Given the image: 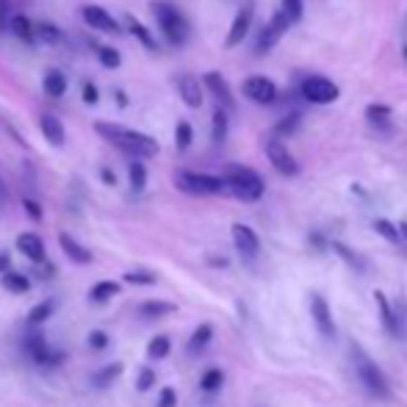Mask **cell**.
I'll return each instance as SVG.
<instances>
[{
	"label": "cell",
	"instance_id": "obj_50",
	"mask_svg": "<svg viewBox=\"0 0 407 407\" xmlns=\"http://www.w3.org/2000/svg\"><path fill=\"white\" fill-rule=\"evenodd\" d=\"M100 178H103V183H105V186H117V175H114L111 169H105V167L100 169Z\"/></svg>",
	"mask_w": 407,
	"mask_h": 407
},
{
	"label": "cell",
	"instance_id": "obj_13",
	"mask_svg": "<svg viewBox=\"0 0 407 407\" xmlns=\"http://www.w3.org/2000/svg\"><path fill=\"white\" fill-rule=\"evenodd\" d=\"M374 299H377V308H380V318H382L385 332H391L394 338H405V324H402V316L391 308L388 297H385L382 291H374Z\"/></svg>",
	"mask_w": 407,
	"mask_h": 407
},
{
	"label": "cell",
	"instance_id": "obj_5",
	"mask_svg": "<svg viewBox=\"0 0 407 407\" xmlns=\"http://www.w3.org/2000/svg\"><path fill=\"white\" fill-rule=\"evenodd\" d=\"M175 186L191 194V197H211V194H219L225 191V183L217 175H202V172H188V169H181L175 172Z\"/></svg>",
	"mask_w": 407,
	"mask_h": 407
},
{
	"label": "cell",
	"instance_id": "obj_4",
	"mask_svg": "<svg viewBox=\"0 0 407 407\" xmlns=\"http://www.w3.org/2000/svg\"><path fill=\"white\" fill-rule=\"evenodd\" d=\"M150 8H153V14H155V20H158V28H161L164 39H167L169 45H186L191 28H188V20L183 17L181 8H175V6L167 3V0H155Z\"/></svg>",
	"mask_w": 407,
	"mask_h": 407
},
{
	"label": "cell",
	"instance_id": "obj_21",
	"mask_svg": "<svg viewBox=\"0 0 407 407\" xmlns=\"http://www.w3.org/2000/svg\"><path fill=\"white\" fill-rule=\"evenodd\" d=\"M119 291H122V285H119L117 280H100V283H94L89 288V299L94 305H103V302L114 299Z\"/></svg>",
	"mask_w": 407,
	"mask_h": 407
},
{
	"label": "cell",
	"instance_id": "obj_9",
	"mask_svg": "<svg viewBox=\"0 0 407 407\" xmlns=\"http://www.w3.org/2000/svg\"><path fill=\"white\" fill-rule=\"evenodd\" d=\"M266 158L271 161V167H274L280 175H285V178H294V175L299 172L297 158H294V155L285 150V144L277 141V138H271L269 144H266Z\"/></svg>",
	"mask_w": 407,
	"mask_h": 407
},
{
	"label": "cell",
	"instance_id": "obj_7",
	"mask_svg": "<svg viewBox=\"0 0 407 407\" xmlns=\"http://www.w3.org/2000/svg\"><path fill=\"white\" fill-rule=\"evenodd\" d=\"M230 235H233V244H235L238 255H241L247 264H252V261L258 258V252H261V238H258V233L250 225L235 222V225L230 227Z\"/></svg>",
	"mask_w": 407,
	"mask_h": 407
},
{
	"label": "cell",
	"instance_id": "obj_44",
	"mask_svg": "<svg viewBox=\"0 0 407 407\" xmlns=\"http://www.w3.org/2000/svg\"><path fill=\"white\" fill-rule=\"evenodd\" d=\"M81 97H84V103H86V105H97V100H100V89H97V84L86 81V84H84V89H81Z\"/></svg>",
	"mask_w": 407,
	"mask_h": 407
},
{
	"label": "cell",
	"instance_id": "obj_32",
	"mask_svg": "<svg viewBox=\"0 0 407 407\" xmlns=\"http://www.w3.org/2000/svg\"><path fill=\"white\" fill-rule=\"evenodd\" d=\"M366 117H368V122H374L377 128H388V122H391V105L374 103V105L366 108Z\"/></svg>",
	"mask_w": 407,
	"mask_h": 407
},
{
	"label": "cell",
	"instance_id": "obj_35",
	"mask_svg": "<svg viewBox=\"0 0 407 407\" xmlns=\"http://www.w3.org/2000/svg\"><path fill=\"white\" fill-rule=\"evenodd\" d=\"M53 311H56V302H53V299H45V302L34 305L31 314H28V324H45L47 318L53 316Z\"/></svg>",
	"mask_w": 407,
	"mask_h": 407
},
{
	"label": "cell",
	"instance_id": "obj_28",
	"mask_svg": "<svg viewBox=\"0 0 407 407\" xmlns=\"http://www.w3.org/2000/svg\"><path fill=\"white\" fill-rule=\"evenodd\" d=\"M211 338H214V327H211V324H200V327L191 332V338H188V352L194 355V352L205 349V347L211 344Z\"/></svg>",
	"mask_w": 407,
	"mask_h": 407
},
{
	"label": "cell",
	"instance_id": "obj_12",
	"mask_svg": "<svg viewBox=\"0 0 407 407\" xmlns=\"http://www.w3.org/2000/svg\"><path fill=\"white\" fill-rule=\"evenodd\" d=\"M302 97L308 103H332L338 97V86L330 78H308L302 81Z\"/></svg>",
	"mask_w": 407,
	"mask_h": 407
},
{
	"label": "cell",
	"instance_id": "obj_19",
	"mask_svg": "<svg viewBox=\"0 0 407 407\" xmlns=\"http://www.w3.org/2000/svg\"><path fill=\"white\" fill-rule=\"evenodd\" d=\"M39 128H42V136L47 138V144H53V147H64V141H67V131H64V122H61L56 114H42Z\"/></svg>",
	"mask_w": 407,
	"mask_h": 407
},
{
	"label": "cell",
	"instance_id": "obj_37",
	"mask_svg": "<svg viewBox=\"0 0 407 407\" xmlns=\"http://www.w3.org/2000/svg\"><path fill=\"white\" fill-rule=\"evenodd\" d=\"M122 280L131 283V285H153V283H155V274L147 269H134V271H125Z\"/></svg>",
	"mask_w": 407,
	"mask_h": 407
},
{
	"label": "cell",
	"instance_id": "obj_26",
	"mask_svg": "<svg viewBox=\"0 0 407 407\" xmlns=\"http://www.w3.org/2000/svg\"><path fill=\"white\" fill-rule=\"evenodd\" d=\"M169 352H172L169 335H155L147 344V361H164V358H169Z\"/></svg>",
	"mask_w": 407,
	"mask_h": 407
},
{
	"label": "cell",
	"instance_id": "obj_6",
	"mask_svg": "<svg viewBox=\"0 0 407 407\" xmlns=\"http://www.w3.org/2000/svg\"><path fill=\"white\" fill-rule=\"evenodd\" d=\"M22 352L31 358V363H37V366H56V363L64 361V355H61V352H53L50 344H47V338L45 335H39V332L25 335Z\"/></svg>",
	"mask_w": 407,
	"mask_h": 407
},
{
	"label": "cell",
	"instance_id": "obj_17",
	"mask_svg": "<svg viewBox=\"0 0 407 407\" xmlns=\"http://www.w3.org/2000/svg\"><path fill=\"white\" fill-rule=\"evenodd\" d=\"M58 244H61L64 255H67L72 264H78V266L91 264V250H86V247H84L78 238H72L70 233H61V235H58Z\"/></svg>",
	"mask_w": 407,
	"mask_h": 407
},
{
	"label": "cell",
	"instance_id": "obj_31",
	"mask_svg": "<svg viewBox=\"0 0 407 407\" xmlns=\"http://www.w3.org/2000/svg\"><path fill=\"white\" fill-rule=\"evenodd\" d=\"M94 53H97L100 64H103V67H108V70H117V67L122 64L119 50H114L111 45H94Z\"/></svg>",
	"mask_w": 407,
	"mask_h": 407
},
{
	"label": "cell",
	"instance_id": "obj_51",
	"mask_svg": "<svg viewBox=\"0 0 407 407\" xmlns=\"http://www.w3.org/2000/svg\"><path fill=\"white\" fill-rule=\"evenodd\" d=\"M8 266H11V255H8V252H0V277L8 271Z\"/></svg>",
	"mask_w": 407,
	"mask_h": 407
},
{
	"label": "cell",
	"instance_id": "obj_15",
	"mask_svg": "<svg viewBox=\"0 0 407 407\" xmlns=\"http://www.w3.org/2000/svg\"><path fill=\"white\" fill-rule=\"evenodd\" d=\"M202 84L211 89V94L217 97V103H219V108H233V91L227 86L225 75L222 72H205L202 75Z\"/></svg>",
	"mask_w": 407,
	"mask_h": 407
},
{
	"label": "cell",
	"instance_id": "obj_10",
	"mask_svg": "<svg viewBox=\"0 0 407 407\" xmlns=\"http://www.w3.org/2000/svg\"><path fill=\"white\" fill-rule=\"evenodd\" d=\"M81 17H84V22L94 28V31H103V34H119L122 31V25L103 8V6H94V3H86L84 8H81Z\"/></svg>",
	"mask_w": 407,
	"mask_h": 407
},
{
	"label": "cell",
	"instance_id": "obj_46",
	"mask_svg": "<svg viewBox=\"0 0 407 407\" xmlns=\"http://www.w3.org/2000/svg\"><path fill=\"white\" fill-rule=\"evenodd\" d=\"M175 405H178L175 388H161V394H158V407H175Z\"/></svg>",
	"mask_w": 407,
	"mask_h": 407
},
{
	"label": "cell",
	"instance_id": "obj_8",
	"mask_svg": "<svg viewBox=\"0 0 407 407\" xmlns=\"http://www.w3.org/2000/svg\"><path fill=\"white\" fill-rule=\"evenodd\" d=\"M311 316H314L318 335L327 338V341H332L338 330H335V318H332V311H330V302L321 294H311Z\"/></svg>",
	"mask_w": 407,
	"mask_h": 407
},
{
	"label": "cell",
	"instance_id": "obj_54",
	"mask_svg": "<svg viewBox=\"0 0 407 407\" xmlns=\"http://www.w3.org/2000/svg\"><path fill=\"white\" fill-rule=\"evenodd\" d=\"M405 56H407V47H405Z\"/></svg>",
	"mask_w": 407,
	"mask_h": 407
},
{
	"label": "cell",
	"instance_id": "obj_2",
	"mask_svg": "<svg viewBox=\"0 0 407 407\" xmlns=\"http://www.w3.org/2000/svg\"><path fill=\"white\" fill-rule=\"evenodd\" d=\"M349 361L355 368V377L363 385V391L374 399H388L391 396V385H388V377L382 374V368L377 366V361L363 349L358 341H349Z\"/></svg>",
	"mask_w": 407,
	"mask_h": 407
},
{
	"label": "cell",
	"instance_id": "obj_43",
	"mask_svg": "<svg viewBox=\"0 0 407 407\" xmlns=\"http://www.w3.org/2000/svg\"><path fill=\"white\" fill-rule=\"evenodd\" d=\"M288 25H291V22H288V17H285V14H283V11H277V14H274V17H271V22H269V31H271V34H274V37H277V39H280V37H283V34H285V31H288Z\"/></svg>",
	"mask_w": 407,
	"mask_h": 407
},
{
	"label": "cell",
	"instance_id": "obj_1",
	"mask_svg": "<svg viewBox=\"0 0 407 407\" xmlns=\"http://www.w3.org/2000/svg\"><path fill=\"white\" fill-rule=\"evenodd\" d=\"M94 131H97L100 138H105L108 144H114V147H119L122 153L134 155L136 161L153 158V155H158V150H161L153 136L134 131V128H125V125H117V122H94Z\"/></svg>",
	"mask_w": 407,
	"mask_h": 407
},
{
	"label": "cell",
	"instance_id": "obj_18",
	"mask_svg": "<svg viewBox=\"0 0 407 407\" xmlns=\"http://www.w3.org/2000/svg\"><path fill=\"white\" fill-rule=\"evenodd\" d=\"M178 91H181V100L188 108H200L202 105V84L194 78V75H181L178 78Z\"/></svg>",
	"mask_w": 407,
	"mask_h": 407
},
{
	"label": "cell",
	"instance_id": "obj_33",
	"mask_svg": "<svg viewBox=\"0 0 407 407\" xmlns=\"http://www.w3.org/2000/svg\"><path fill=\"white\" fill-rule=\"evenodd\" d=\"M222 382H225V371H222V368H208V371L200 377V388H202V391H208V394L219 391V388H222Z\"/></svg>",
	"mask_w": 407,
	"mask_h": 407
},
{
	"label": "cell",
	"instance_id": "obj_30",
	"mask_svg": "<svg viewBox=\"0 0 407 407\" xmlns=\"http://www.w3.org/2000/svg\"><path fill=\"white\" fill-rule=\"evenodd\" d=\"M34 37L45 45H58L61 42V31L53 25V22H37L34 25Z\"/></svg>",
	"mask_w": 407,
	"mask_h": 407
},
{
	"label": "cell",
	"instance_id": "obj_52",
	"mask_svg": "<svg viewBox=\"0 0 407 407\" xmlns=\"http://www.w3.org/2000/svg\"><path fill=\"white\" fill-rule=\"evenodd\" d=\"M117 100H119V105H122V108L128 105V97H125V91H117Z\"/></svg>",
	"mask_w": 407,
	"mask_h": 407
},
{
	"label": "cell",
	"instance_id": "obj_25",
	"mask_svg": "<svg viewBox=\"0 0 407 407\" xmlns=\"http://www.w3.org/2000/svg\"><path fill=\"white\" fill-rule=\"evenodd\" d=\"M122 20H125V28H128V31L134 34L136 39H138L141 45L147 47V50H158V42L153 39V34H150V31H147V28H144V25H141V22H138L136 17H131V14H125Z\"/></svg>",
	"mask_w": 407,
	"mask_h": 407
},
{
	"label": "cell",
	"instance_id": "obj_29",
	"mask_svg": "<svg viewBox=\"0 0 407 407\" xmlns=\"http://www.w3.org/2000/svg\"><path fill=\"white\" fill-rule=\"evenodd\" d=\"M227 111L225 108H217L214 111V117H211V138H214V144H225L227 138Z\"/></svg>",
	"mask_w": 407,
	"mask_h": 407
},
{
	"label": "cell",
	"instance_id": "obj_20",
	"mask_svg": "<svg viewBox=\"0 0 407 407\" xmlns=\"http://www.w3.org/2000/svg\"><path fill=\"white\" fill-rule=\"evenodd\" d=\"M8 28H11V34H14L20 42H25V45H34V42H37V37H34V22H31L25 14H11Z\"/></svg>",
	"mask_w": 407,
	"mask_h": 407
},
{
	"label": "cell",
	"instance_id": "obj_16",
	"mask_svg": "<svg viewBox=\"0 0 407 407\" xmlns=\"http://www.w3.org/2000/svg\"><path fill=\"white\" fill-rule=\"evenodd\" d=\"M250 25H252V6H244L238 14H235V20H233V25H230V31H227V47H235L244 42V37H247V31H250Z\"/></svg>",
	"mask_w": 407,
	"mask_h": 407
},
{
	"label": "cell",
	"instance_id": "obj_49",
	"mask_svg": "<svg viewBox=\"0 0 407 407\" xmlns=\"http://www.w3.org/2000/svg\"><path fill=\"white\" fill-rule=\"evenodd\" d=\"M8 20H11V0H0V31L6 28Z\"/></svg>",
	"mask_w": 407,
	"mask_h": 407
},
{
	"label": "cell",
	"instance_id": "obj_53",
	"mask_svg": "<svg viewBox=\"0 0 407 407\" xmlns=\"http://www.w3.org/2000/svg\"><path fill=\"white\" fill-rule=\"evenodd\" d=\"M399 233H405V238H407V225H402V227H399Z\"/></svg>",
	"mask_w": 407,
	"mask_h": 407
},
{
	"label": "cell",
	"instance_id": "obj_39",
	"mask_svg": "<svg viewBox=\"0 0 407 407\" xmlns=\"http://www.w3.org/2000/svg\"><path fill=\"white\" fill-rule=\"evenodd\" d=\"M153 385H155V371H153L150 366H144V368L138 371V377H136V391L144 394V391H150Z\"/></svg>",
	"mask_w": 407,
	"mask_h": 407
},
{
	"label": "cell",
	"instance_id": "obj_14",
	"mask_svg": "<svg viewBox=\"0 0 407 407\" xmlns=\"http://www.w3.org/2000/svg\"><path fill=\"white\" fill-rule=\"evenodd\" d=\"M17 250H20L31 264H45L47 258L45 241H42L37 233H20V235H17Z\"/></svg>",
	"mask_w": 407,
	"mask_h": 407
},
{
	"label": "cell",
	"instance_id": "obj_24",
	"mask_svg": "<svg viewBox=\"0 0 407 407\" xmlns=\"http://www.w3.org/2000/svg\"><path fill=\"white\" fill-rule=\"evenodd\" d=\"M175 314V305L172 302H164V299H147L138 305V316L144 318H158V316H169Z\"/></svg>",
	"mask_w": 407,
	"mask_h": 407
},
{
	"label": "cell",
	"instance_id": "obj_23",
	"mask_svg": "<svg viewBox=\"0 0 407 407\" xmlns=\"http://www.w3.org/2000/svg\"><path fill=\"white\" fill-rule=\"evenodd\" d=\"M42 86H45L47 97H64L67 94V75L61 70H47L45 78H42Z\"/></svg>",
	"mask_w": 407,
	"mask_h": 407
},
{
	"label": "cell",
	"instance_id": "obj_40",
	"mask_svg": "<svg viewBox=\"0 0 407 407\" xmlns=\"http://www.w3.org/2000/svg\"><path fill=\"white\" fill-rule=\"evenodd\" d=\"M86 338H89V349H91V352H103V349L111 344L108 332H103V330H91Z\"/></svg>",
	"mask_w": 407,
	"mask_h": 407
},
{
	"label": "cell",
	"instance_id": "obj_3",
	"mask_svg": "<svg viewBox=\"0 0 407 407\" xmlns=\"http://www.w3.org/2000/svg\"><path fill=\"white\" fill-rule=\"evenodd\" d=\"M222 183H225V188L233 197H238V200H244V202H255V200H261L264 191H266L264 178H261L255 169L244 167V164H227Z\"/></svg>",
	"mask_w": 407,
	"mask_h": 407
},
{
	"label": "cell",
	"instance_id": "obj_48",
	"mask_svg": "<svg viewBox=\"0 0 407 407\" xmlns=\"http://www.w3.org/2000/svg\"><path fill=\"white\" fill-rule=\"evenodd\" d=\"M22 208L28 211V217H31L34 222H39V219H42V208H39V202H37V200L25 197V200H22Z\"/></svg>",
	"mask_w": 407,
	"mask_h": 407
},
{
	"label": "cell",
	"instance_id": "obj_47",
	"mask_svg": "<svg viewBox=\"0 0 407 407\" xmlns=\"http://www.w3.org/2000/svg\"><path fill=\"white\" fill-rule=\"evenodd\" d=\"M274 42H277V37L271 34V31H269V25H266V28L261 31V42L255 45V53H266V50H269V47L274 45Z\"/></svg>",
	"mask_w": 407,
	"mask_h": 407
},
{
	"label": "cell",
	"instance_id": "obj_34",
	"mask_svg": "<svg viewBox=\"0 0 407 407\" xmlns=\"http://www.w3.org/2000/svg\"><path fill=\"white\" fill-rule=\"evenodd\" d=\"M128 178H131V188H134L136 194L138 191H144V186H147V169H144V164L141 161H131V167H128Z\"/></svg>",
	"mask_w": 407,
	"mask_h": 407
},
{
	"label": "cell",
	"instance_id": "obj_36",
	"mask_svg": "<svg viewBox=\"0 0 407 407\" xmlns=\"http://www.w3.org/2000/svg\"><path fill=\"white\" fill-rule=\"evenodd\" d=\"M191 141H194V128H191L186 119H181V122H178V128H175V147L183 153V150H188V147H191Z\"/></svg>",
	"mask_w": 407,
	"mask_h": 407
},
{
	"label": "cell",
	"instance_id": "obj_41",
	"mask_svg": "<svg viewBox=\"0 0 407 407\" xmlns=\"http://www.w3.org/2000/svg\"><path fill=\"white\" fill-rule=\"evenodd\" d=\"M299 122H302V114H291V117L280 119V122H277V136H291L297 131Z\"/></svg>",
	"mask_w": 407,
	"mask_h": 407
},
{
	"label": "cell",
	"instance_id": "obj_38",
	"mask_svg": "<svg viewBox=\"0 0 407 407\" xmlns=\"http://www.w3.org/2000/svg\"><path fill=\"white\" fill-rule=\"evenodd\" d=\"M283 14L288 17V22H299L302 14H305L302 0H283Z\"/></svg>",
	"mask_w": 407,
	"mask_h": 407
},
{
	"label": "cell",
	"instance_id": "obj_27",
	"mask_svg": "<svg viewBox=\"0 0 407 407\" xmlns=\"http://www.w3.org/2000/svg\"><path fill=\"white\" fill-rule=\"evenodd\" d=\"M0 280H3V288H8L11 294H28L31 291V280L25 274H20V271L8 269Z\"/></svg>",
	"mask_w": 407,
	"mask_h": 407
},
{
	"label": "cell",
	"instance_id": "obj_42",
	"mask_svg": "<svg viewBox=\"0 0 407 407\" xmlns=\"http://www.w3.org/2000/svg\"><path fill=\"white\" fill-rule=\"evenodd\" d=\"M374 230H377L380 235H385L388 241H399V227L391 225L388 219H377V222H374Z\"/></svg>",
	"mask_w": 407,
	"mask_h": 407
},
{
	"label": "cell",
	"instance_id": "obj_22",
	"mask_svg": "<svg viewBox=\"0 0 407 407\" xmlns=\"http://www.w3.org/2000/svg\"><path fill=\"white\" fill-rule=\"evenodd\" d=\"M122 371H125V366L119 361L108 363V366H103V368H97V371L91 374V385H94V388H108L114 380L122 377Z\"/></svg>",
	"mask_w": 407,
	"mask_h": 407
},
{
	"label": "cell",
	"instance_id": "obj_11",
	"mask_svg": "<svg viewBox=\"0 0 407 407\" xmlns=\"http://www.w3.org/2000/svg\"><path fill=\"white\" fill-rule=\"evenodd\" d=\"M244 94L252 100V103H261V105H269L277 100V86L274 81L266 75H252L244 81Z\"/></svg>",
	"mask_w": 407,
	"mask_h": 407
},
{
	"label": "cell",
	"instance_id": "obj_45",
	"mask_svg": "<svg viewBox=\"0 0 407 407\" xmlns=\"http://www.w3.org/2000/svg\"><path fill=\"white\" fill-rule=\"evenodd\" d=\"M335 252H338L344 261H349L355 269H363V261L358 258V255H355V252H352V250H349V247H344V244H335Z\"/></svg>",
	"mask_w": 407,
	"mask_h": 407
}]
</instances>
